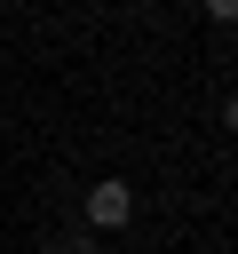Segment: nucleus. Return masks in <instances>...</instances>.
Here are the masks:
<instances>
[{
    "label": "nucleus",
    "instance_id": "f03ea898",
    "mask_svg": "<svg viewBox=\"0 0 238 254\" xmlns=\"http://www.w3.org/2000/svg\"><path fill=\"white\" fill-rule=\"evenodd\" d=\"M56 254H95V230H71V238H56Z\"/></svg>",
    "mask_w": 238,
    "mask_h": 254
},
{
    "label": "nucleus",
    "instance_id": "f257e3e1",
    "mask_svg": "<svg viewBox=\"0 0 238 254\" xmlns=\"http://www.w3.org/2000/svg\"><path fill=\"white\" fill-rule=\"evenodd\" d=\"M87 222H95V230H127V222H135V190H127L119 175H103V183L87 190Z\"/></svg>",
    "mask_w": 238,
    "mask_h": 254
}]
</instances>
